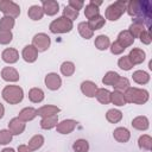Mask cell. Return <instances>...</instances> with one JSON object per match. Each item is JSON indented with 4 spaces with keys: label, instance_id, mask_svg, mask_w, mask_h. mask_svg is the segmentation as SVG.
I'll use <instances>...</instances> for the list:
<instances>
[{
    "label": "cell",
    "instance_id": "cell-1",
    "mask_svg": "<svg viewBox=\"0 0 152 152\" xmlns=\"http://www.w3.org/2000/svg\"><path fill=\"white\" fill-rule=\"evenodd\" d=\"M126 12L131 17H135L134 20L140 21L145 25V23L150 26L151 21V13H152V5L150 1L144 0V1H137L132 0L127 2L126 5Z\"/></svg>",
    "mask_w": 152,
    "mask_h": 152
},
{
    "label": "cell",
    "instance_id": "cell-2",
    "mask_svg": "<svg viewBox=\"0 0 152 152\" xmlns=\"http://www.w3.org/2000/svg\"><path fill=\"white\" fill-rule=\"evenodd\" d=\"M124 96L126 103H135V104H144L148 101L150 94L146 89H140L135 87H129L124 91Z\"/></svg>",
    "mask_w": 152,
    "mask_h": 152
},
{
    "label": "cell",
    "instance_id": "cell-3",
    "mask_svg": "<svg viewBox=\"0 0 152 152\" xmlns=\"http://www.w3.org/2000/svg\"><path fill=\"white\" fill-rule=\"evenodd\" d=\"M2 99L10 104H18L24 99V90L21 87L15 84L6 86L1 91Z\"/></svg>",
    "mask_w": 152,
    "mask_h": 152
},
{
    "label": "cell",
    "instance_id": "cell-4",
    "mask_svg": "<svg viewBox=\"0 0 152 152\" xmlns=\"http://www.w3.org/2000/svg\"><path fill=\"white\" fill-rule=\"evenodd\" d=\"M126 5L127 2L124 0H118L113 4H110L104 12V19H108L110 21H116L121 18V15L126 12Z\"/></svg>",
    "mask_w": 152,
    "mask_h": 152
},
{
    "label": "cell",
    "instance_id": "cell-5",
    "mask_svg": "<svg viewBox=\"0 0 152 152\" xmlns=\"http://www.w3.org/2000/svg\"><path fill=\"white\" fill-rule=\"evenodd\" d=\"M49 28L52 33H56V34L57 33H68L74 28V23L70 19L62 15V17H58L57 19L52 20Z\"/></svg>",
    "mask_w": 152,
    "mask_h": 152
},
{
    "label": "cell",
    "instance_id": "cell-6",
    "mask_svg": "<svg viewBox=\"0 0 152 152\" xmlns=\"http://www.w3.org/2000/svg\"><path fill=\"white\" fill-rule=\"evenodd\" d=\"M0 12L6 17L17 18L20 14V6L11 0H0Z\"/></svg>",
    "mask_w": 152,
    "mask_h": 152
},
{
    "label": "cell",
    "instance_id": "cell-7",
    "mask_svg": "<svg viewBox=\"0 0 152 152\" xmlns=\"http://www.w3.org/2000/svg\"><path fill=\"white\" fill-rule=\"evenodd\" d=\"M50 44H51V39L46 33H43V32L37 33L32 38V45L37 49L38 52L46 51L50 48Z\"/></svg>",
    "mask_w": 152,
    "mask_h": 152
},
{
    "label": "cell",
    "instance_id": "cell-8",
    "mask_svg": "<svg viewBox=\"0 0 152 152\" xmlns=\"http://www.w3.org/2000/svg\"><path fill=\"white\" fill-rule=\"evenodd\" d=\"M44 83L48 87V89L58 90L62 86V78L57 72H49L44 78Z\"/></svg>",
    "mask_w": 152,
    "mask_h": 152
},
{
    "label": "cell",
    "instance_id": "cell-9",
    "mask_svg": "<svg viewBox=\"0 0 152 152\" xmlns=\"http://www.w3.org/2000/svg\"><path fill=\"white\" fill-rule=\"evenodd\" d=\"M77 126V121L76 120H72V119H65L61 122L57 124L56 126V129L58 133L61 134H69L71 133Z\"/></svg>",
    "mask_w": 152,
    "mask_h": 152
},
{
    "label": "cell",
    "instance_id": "cell-10",
    "mask_svg": "<svg viewBox=\"0 0 152 152\" xmlns=\"http://www.w3.org/2000/svg\"><path fill=\"white\" fill-rule=\"evenodd\" d=\"M21 57H23V59L25 62L33 63L38 58V51H37V49L32 44H28V45L24 46V49L21 51Z\"/></svg>",
    "mask_w": 152,
    "mask_h": 152
},
{
    "label": "cell",
    "instance_id": "cell-11",
    "mask_svg": "<svg viewBox=\"0 0 152 152\" xmlns=\"http://www.w3.org/2000/svg\"><path fill=\"white\" fill-rule=\"evenodd\" d=\"M26 124L24 121H21L18 116L11 119V121L8 122V131L12 133V135H19L25 131Z\"/></svg>",
    "mask_w": 152,
    "mask_h": 152
},
{
    "label": "cell",
    "instance_id": "cell-12",
    "mask_svg": "<svg viewBox=\"0 0 152 152\" xmlns=\"http://www.w3.org/2000/svg\"><path fill=\"white\" fill-rule=\"evenodd\" d=\"M1 58H2V61L5 63L13 64V63H17L18 62V59H19V52L14 48H7V49H5L2 51Z\"/></svg>",
    "mask_w": 152,
    "mask_h": 152
},
{
    "label": "cell",
    "instance_id": "cell-13",
    "mask_svg": "<svg viewBox=\"0 0 152 152\" xmlns=\"http://www.w3.org/2000/svg\"><path fill=\"white\" fill-rule=\"evenodd\" d=\"M97 84L93 81H83L81 83V91L83 95H86L87 97H95V94L97 91Z\"/></svg>",
    "mask_w": 152,
    "mask_h": 152
},
{
    "label": "cell",
    "instance_id": "cell-14",
    "mask_svg": "<svg viewBox=\"0 0 152 152\" xmlns=\"http://www.w3.org/2000/svg\"><path fill=\"white\" fill-rule=\"evenodd\" d=\"M128 58H129V61L132 62L133 65H135V64H141V63L145 61V58H146V53H145V51H144L142 49L133 48V49L129 51V53H128Z\"/></svg>",
    "mask_w": 152,
    "mask_h": 152
},
{
    "label": "cell",
    "instance_id": "cell-15",
    "mask_svg": "<svg viewBox=\"0 0 152 152\" xmlns=\"http://www.w3.org/2000/svg\"><path fill=\"white\" fill-rule=\"evenodd\" d=\"M1 77L6 82H17L19 81V72L13 66H5L1 70Z\"/></svg>",
    "mask_w": 152,
    "mask_h": 152
},
{
    "label": "cell",
    "instance_id": "cell-16",
    "mask_svg": "<svg viewBox=\"0 0 152 152\" xmlns=\"http://www.w3.org/2000/svg\"><path fill=\"white\" fill-rule=\"evenodd\" d=\"M42 8L44 11V14L55 15L59 11V5L56 0H45V1L42 2Z\"/></svg>",
    "mask_w": 152,
    "mask_h": 152
},
{
    "label": "cell",
    "instance_id": "cell-17",
    "mask_svg": "<svg viewBox=\"0 0 152 152\" xmlns=\"http://www.w3.org/2000/svg\"><path fill=\"white\" fill-rule=\"evenodd\" d=\"M113 137L118 142H127L131 138V132L126 127H116L113 132Z\"/></svg>",
    "mask_w": 152,
    "mask_h": 152
},
{
    "label": "cell",
    "instance_id": "cell-18",
    "mask_svg": "<svg viewBox=\"0 0 152 152\" xmlns=\"http://www.w3.org/2000/svg\"><path fill=\"white\" fill-rule=\"evenodd\" d=\"M59 112H61L59 107L53 106V104H45V106H42L40 108L37 109V115H39L42 118H46V116L56 115Z\"/></svg>",
    "mask_w": 152,
    "mask_h": 152
},
{
    "label": "cell",
    "instance_id": "cell-19",
    "mask_svg": "<svg viewBox=\"0 0 152 152\" xmlns=\"http://www.w3.org/2000/svg\"><path fill=\"white\" fill-rule=\"evenodd\" d=\"M132 126L138 131H146L150 127V120L145 115H139L132 120Z\"/></svg>",
    "mask_w": 152,
    "mask_h": 152
},
{
    "label": "cell",
    "instance_id": "cell-20",
    "mask_svg": "<svg viewBox=\"0 0 152 152\" xmlns=\"http://www.w3.org/2000/svg\"><path fill=\"white\" fill-rule=\"evenodd\" d=\"M36 116H37V109L33 108V107H25V108H23L19 112V115H18V118L21 121H24V122L32 121Z\"/></svg>",
    "mask_w": 152,
    "mask_h": 152
},
{
    "label": "cell",
    "instance_id": "cell-21",
    "mask_svg": "<svg viewBox=\"0 0 152 152\" xmlns=\"http://www.w3.org/2000/svg\"><path fill=\"white\" fill-rule=\"evenodd\" d=\"M116 40H118L124 48H128V46H131V45L134 43V38H133V36L129 33L128 30H124V31H121V32L119 33Z\"/></svg>",
    "mask_w": 152,
    "mask_h": 152
},
{
    "label": "cell",
    "instance_id": "cell-22",
    "mask_svg": "<svg viewBox=\"0 0 152 152\" xmlns=\"http://www.w3.org/2000/svg\"><path fill=\"white\" fill-rule=\"evenodd\" d=\"M87 24H88V26L90 27V30L94 32V31L100 30V28H102V27L104 26L106 19H104V17H102L101 14H99V15L91 18V19H88Z\"/></svg>",
    "mask_w": 152,
    "mask_h": 152
},
{
    "label": "cell",
    "instance_id": "cell-23",
    "mask_svg": "<svg viewBox=\"0 0 152 152\" xmlns=\"http://www.w3.org/2000/svg\"><path fill=\"white\" fill-rule=\"evenodd\" d=\"M45 94L40 88H31L28 90V100L33 103H39L44 100Z\"/></svg>",
    "mask_w": 152,
    "mask_h": 152
},
{
    "label": "cell",
    "instance_id": "cell-24",
    "mask_svg": "<svg viewBox=\"0 0 152 152\" xmlns=\"http://www.w3.org/2000/svg\"><path fill=\"white\" fill-rule=\"evenodd\" d=\"M27 15H28L30 19L37 21V20H40L44 17V11H43L42 6H39V5H32L28 8V11H27Z\"/></svg>",
    "mask_w": 152,
    "mask_h": 152
},
{
    "label": "cell",
    "instance_id": "cell-25",
    "mask_svg": "<svg viewBox=\"0 0 152 152\" xmlns=\"http://www.w3.org/2000/svg\"><path fill=\"white\" fill-rule=\"evenodd\" d=\"M132 78L138 84H146L150 82V74L144 70H135L132 75Z\"/></svg>",
    "mask_w": 152,
    "mask_h": 152
},
{
    "label": "cell",
    "instance_id": "cell-26",
    "mask_svg": "<svg viewBox=\"0 0 152 152\" xmlns=\"http://www.w3.org/2000/svg\"><path fill=\"white\" fill-rule=\"evenodd\" d=\"M110 94L112 91H109L108 89L106 88H99L96 94H95V97L97 99V101L102 104H108L110 103Z\"/></svg>",
    "mask_w": 152,
    "mask_h": 152
},
{
    "label": "cell",
    "instance_id": "cell-27",
    "mask_svg": "<svg viewBox=\"0 0 152 152\" xmlns=\"http://www.w3.org/2000/svg\"><path fill=\"white\" fill-rule=\"evenodd\" d=\"M58 124V115H51V116H46V118H42L40 120V127L43 129H51L53 127H56Z\"/></svg>",
    "mask_w": 152,
    "mask_h": 152
},
{
    "label": "cell",
    "instance_id": "cell-28",
    "mask_svg": "<svg viewBox=\"0 0 152 152\" xmlns=\"http://www.w3.org/2000/svg\"><path fill=\"white\" fill-rule=\"evenodd\" d=\"M110 45V40L108 38V36L106 34H99L96 38H95V48L100 51H104L109 48Z\"/></svg>",
    "mask_w": 152,
    "mask_h": 152
},
{
    "label": "cell",
    "instance_id": "cell-29",
    "mask_svg": "<svg viewBox=\"0 0 152 152\" xmlns=\"http://www.w3.org/2000/svg\"><path fill=\"white\" fill-rule=\"evenodd\" d=\"M145 30H146V28H145V25H144L142 23H140V21H137V20H134V21L129 25V28H128V31H129V33L133 36V38H139L140 34H141Z\"/></svg>",
    "mask_w": 152,
    "mask_h": 152
},
{
    "label": "cell",
    "instance_id": "cell-30",
    "mask_svg": "<svg viewBox=\"0 0 152 152\" xmlns=\"http://www.w3.org/2000/svg\"><path fill=\"white\" fill-rule=\"evenodd\" d=\"M120 78V75L116 71H107L104 74V76L102 77V83L104 86H112L114 87L118 82V80Z\"/></svg>",
    "mask_w": 152,
    "mask_h": 152
},
{
    "label": "cell",
    "instance_id": "cell-31",
    "mask_svg": "<svg viewBox=\"0 0 152 152\" xmlns=\"http://www.w3.org/2000/svg\"><path fill=\"white\" fill-rule=\"evenodd\" d=\"M43 145H44V137H43L42 134H36V135H33V137L28 140V144H27V146H28V148H30L31 151H37V150H39Z\"/></svg>",
    "mask_w": 152,
    "mask_h": 152
},
{
    "label": "cell",
    "instance_id": "cell-32",
    "mask_svg": "<svg viewBox=\"0 0 152 152\" xmlns=\"http://www.w3.org/2000/svg\"><path fill=\"white\" fill-rule=\"evenodd\" d=\"M106 119H107V121H109L110 124H118V122H120L121 119H122V112L119 110V109L112 108V109L107 110V113H106Z\"/></svg>",
    "mask_w": 152,
    "mask_h": 152
},
{
    "label": "cell",
    "instance_id": "cell-33",
    "mask_svg": "<svg viewBox=\"0 0 152 152\" xmlns=\"http://www.w3.org/2000/svg\"><path fill=\"white\" fill-rule=\"evenodd\" d=\"M77 30H78V33L81 34V37L84 38V39H90L94 36V32L90 30V27L88 26L87 21H81L77 25Z\"/></svg>",
    "mask_w": 152,
    "mask_h": 152
},
{
    "label": "cell",
    "instance_id": "cell-34",
    "mask_svg": "<svg viewBox=\"0 0 152 152\" xmlns=\"http://www.w3.org/2000/svg\"><path fill=\"white\" fill-rule=\"evenodd\" d=\"M138 146L141 150L145 151H151L152 150V138L148 134H142L138 139Z\"/></svg>",
    "mask_w": 152,
    "mask_h": 152
},
{
    "label": "cell",
    "instance_id": "cell-35",
    "mask_svg": "<svg viewBox=\"0 0 152 152\" xmlns=\"http://www.w3.org/2000/svg\"><path fill=\"white\" fill-rule=\"evenodd\" d=\"M75 69H76L75 64L72 62H70V61H65V62H63L61 64V74L63 76H65V77L72 76L74 72H75Z\"/></svg>",
    "mask_w": 152,
    "mask_h": 152
},
{
    "label": "cell",
    "instance_id": "cell-36",
    "mask_svg": "<svg viewBox=\"0 0 152 152\" xmlns=\"http://www.w3.org/2000/svg\"><path fill=\"white\" fill-rule=\"evenodd\" d=\"M110 102H112L113 104L118 106V107L125 106V104H126V100H125L124 93L118 91V90L112 91V94H110Z\"/></svg>",
    "mask_w": 152,
    "mask_h": 152
},
{
    "label": "cell",
    "instance_id": "cell-37",
    "mask_svg": "<svg viewBox=\"0 0 152 152\" xmlns=\"http://www.w3.org/2000/svg\"><path fill=\"white\" fill-rule=\"evenodd\" d=\"M14 24H15L14 18L4 15L0 19V31H11L14 27Z\"/></svg>",
    "mask_w": 152,
    "mask_h": 152
},
{
    "label": "cell",
    "instance_id": "cell-38",
    "mask_svg": "<svg viewBox=\"0 0 152 152\" xmlns=\"http://www.w3.org/2000/svg\"><path fill=\"white\" fill-rule=\"evenodd\" d=\"M74 152H88L89 151V142L86 139H77L72 144Z\"/></svg>",
    "mask_w": 152,
    "mask_h": 152
},
{
    "label": "cell",
    "instance_id": "cell-39",
    "mask_svg": "<svg viewBox=\"0 0 152 152\" xmlns=\"http://www.w3.org/2000/svg\"><path fill=\"white\" fill-rule=\"evenodd\" d=\"M99 14H100V8H99L96 5H94V4H91V2H89L88 5H86L84 15H86L87 19H91V18L99 15Z\"/></svg>",
    "mask_w": 152,
    "mask_h": 152
},
{
    "label": "cell",
    "instance_id": "cell-40",
    "mask_svg": "<svg viewBox=\"0 0 152 152\" xmlns=\"http://www.w3.org/2000/svg\"><path fill=\"white\" fill-rule=\"evenodd\" d=\"M129 87H131V84H129L128 78H127V77H122V76H120V78L118 80L116 84H115L113 88H114V90H118V91L124 93V91H125L126 89H128Z\"/></svg>",
    "mask_w": 152,
    "mask_h": 152
},
{
    "label": "cell",
    "instance_id": "cell-41",
    "mask_svg": "<svg viewBox=\"0 0 152 152\" xmlns=\"http://www.w3.org/2000/svg\"><path fill=\"white\" fill-rule=\"evenodd\" d=\"M118 65H119L120 69H122V70H125V71H128V70H131V69L134 66V65L132 64V62L129 61L128 56H122V57H120L119 61H118Z\"/></svg>",
    "mask_w": 152,
    "mask_h": 152
},
{
    "label": "cell",
    "instance_id": "cell-42",
    "mask_svg": "<svg viewBox=\"0 0 152 152\" xmlns=\"http://www.w3.org/2000/svg\"><path fill=\"white\" fill-rule=\"evenodd\" d=\"M12 133L8 129H0V145H7L12 141Z\"/></svg>",
    "mask_w": 152,
    "mask_h": 152
},
{
    "label": "cell",
    "instance_id": "cell-43",
    "mask_svg": "<svg viewBox=\"0 0 152 152\" xmlns=\"http://www.w3.org/2000/svg\"><path fill=\"white\" fill-rule=\"evenodd\" d=\"M78 14H80V12H78V11H76V10H74V8L69 7V6H65V7H64V10H63V17H65V18L70 19L71 21H74V20L78 17Z\"/></svg>",
    "mask_w": 152,
    "mask_h": 152
},
{
    "label": "cell",
    "instance_id": "cell-44",
    "mask_svg": "<svg viewBox=\"0 0 152 152\" xmlns=\"http://www.w3.org/2000/svg\"><path fill=\"white\" fill-rule=\"evenodd\" d=\"M13 34L11 31H0V44L1 45H7L12 42Z\"/></svg>",
    "mask_w": 152,
    "mask_h": 152
},
{
    "label": "cell",
    "instance_id": "cell-45",
    "mask_svg": "<svg viewBox=\"0 0 152 152\" xmlns=\"http://www.w3.org/2000/svg\"><path fill=\"white\" fill-rule=\"evenodd\" d=\"M109 49H110V52H112L113 55H121V53L126 50V48H124L118 40L113 42V43L109 45Z\"/></svg>",
    "mask_w": 152,
    "mask_h": 152
},
{
    "label": "cell",
    "instance_id": "cell-46",
    "mask_svg": "<svg viewBox=\"0 0 152 152\" xmlns=\"http://www.w3.org/2000/svg\"><path fill=\"white\" fill-rule=\"evenodd\" d=\"M139 38H140V42H141L142 44H145V45H150L151 42H152V36H151L150 30H145V31L140 34Z\"/></svg>",
    "mask_w": 152,
    "mask_h": 152
},
{
    "label": "cell",
    "instance_id": "cell-47",
    "mask_svg": "<svg viewBox=\"0 0 152 152\" xmlns=\"http://www.w3.org/2000/svg\"><path fill=\"white\" fill-rule=\"evenodd\" d=\"M68 6L80 12V10H81V8L84 6V2H83L82 0H69V2H68Z\"/></svg>",
    "mask_w": 152,
    "mask_h": 152
},
{
    "label": "cell",
    "instance_id": "cell-48",
    "mask_svg": "<svg viewBox=\"0 0 152 152\" xmlns=\"http://www.w3.org/2000/svg\"><path fill=\"white\" fill-rule=\"evenodd\" d=\"M18 152H31L27 145H19L18 146Z\"/></svg>",
    "mask_w": 152,
    "mask_h": 152
},
{
    "label": "cell",
    "instance_id": "cell-49",
    "mask_svg": "<svg viewBox=\"0 0 152 152\" xmlns=\"http://www.w3.org/2000/svg\"><path fill=\"white\" fill-rule=\"evenodd\" d=\"M4 114H5V107H4V104L0 102V119H2Z\"/></svg>",
    "mask_w": 152,
    "mask_h": 152
},
{
    "label": "cell",
    "instance_id": "cell-50",
    "mask_svg": "<svg viewBox=\"0 0 152 152\" xmlns=\"http://www.w3.org/2000/svg\"><path fill=\"white\" fill-rule=\"evenodd\" d=\"M0 152H15V150L14 148H12V147H5L4 150H1Z\"/></svg>",
    "mask_w": 152,
    "mask_h": 152
},
{
    "label": "cell",
    "instance_id": "cell-51",
    "mask_svg": "<svg viewBox=\"0 0 152 152\" xmlns=\"http://www.w3.org/2000/svg\"><path fill=\"white\" fill-rule=\"evenodd\" d=\"M90 2H91V4H94V5H96L97 7H99V6L102 4V1H95V0H90Z\"/></svg>",
    "mask_w": 152,
    "mask_h": 152
}]
</instances>
